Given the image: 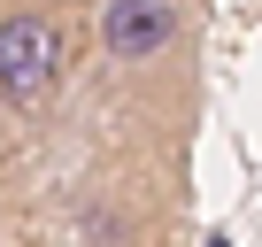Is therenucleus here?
Wrapping results in <instances>:
<instances>
[{"mask_svg": "<svg viewBox=\"0 0 262 247\" xmlns=\"http://www.w3.org/2000/svg\"><path fill=\"white\" fill-rule=\"evenodd\" d=\"M62 85V31L47 8H0V108H47Z\"/></svg>", "mask_w": 262, "mask_h": 247, "instance_id": "nucleus-1", "label": "nucleus"}, {"mask_svg": "<svg viewBox=\"0 0 262 247\" xmlns=\"http://www.w3.org/2000/svg\"><path fill=\"white\" fill-rule=\"evenodd\" d=\"M100 47L116 70H162L185 47V24L170 0H100Z\"/></svg>", "mask_w": 262, "mask_h": 247, "instance_id": "nucleus-2", "label": "nucleus"}]
</instances>
